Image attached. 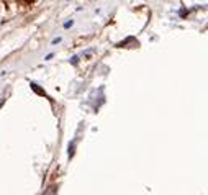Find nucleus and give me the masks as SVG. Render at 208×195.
<instances>
[{"label": "nucleus", "instance_id": "1", "mask_svg": "<svg viewBox=\"0 0 208 195\" xmlns=\"http://www.w3.org/2000/svg\"><path fill=\"white\" fill-rule=\"evenodd\" d=\"M31 90H34V92L38 93V95H44V97H46V92L43 90V89H39V87H38L36 84H31Z\"/></svg>", "mask_w": 208, "mask_h": 195}, {"label": "nucleus", "instance_id": "2", "mask_svg": "<svg viewBox=\"0 0 208 195\" xmlns=\"http://www.w3.org/2000/svg\"><path fill=\"white\" fill-rule=\"evenodd\" d=\"M74 149H75V143L69 144V157H72V156H74Z\"/></svg>", "mask_w": 208, "mask_h": 195}, {"label": "nucleus", "instance_id": "3", "mask_svg": "<svg viewBox=\"0 0 208 195\" xmlns=\"http://www.w3.org/2000/svg\"><path fill=\"white\" fill-rule=\"evenodd\" d=\"M72 23H74L72 20H70V21H66V23H64V28H69V26H72Z\"/></svg>", "mask_w": 208, "mask_h": 195}, {"label": "nucleus", "instance_id": "4", "mask_svg": "<svg viewBox=\"0 0 208 195\" xmlns=\"http://www.w3.org/2000/svg\"><path fill=\"white\" fill-rule=\"evenodd\" d=\"M70 62H72V64H77V62H79V57H77V56H74L72 59H70Z\"/></svg>", "mask_w": 208, "mask_h": 195}, {"label": "nucleus", "instance_id": "5", "mask_svg": "<svg viewBox=\"0 0 208 195\" xmlns=\"http://www.w3.org/2000/svg\"><path fill=\"white\" fill-rule=\"evenodd\" d=\"M54 192H56V189H54V187H51V189H49L46 193H54Z\"/></svg>", "mask_w": 208, "mask_h": 195}]
</instances>
